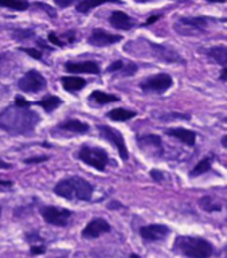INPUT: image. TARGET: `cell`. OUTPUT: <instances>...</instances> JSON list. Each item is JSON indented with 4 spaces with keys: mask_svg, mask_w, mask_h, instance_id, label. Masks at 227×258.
I'll list each match as a JSON object with an SVG mask.
<instances>
[{
    "mask_svg": "<svg viewBox=\"0 0 227 258\" xmlns=\"http://www.w3.org/2000/svg\"><path fill=\"white\" fill-rule=\"evenodd\" d=\"M62 104V100L59 98V97L57 96H53V94H50V96H46L43 100L38 101L37 105H39V106H42L43 108V110L47 113H51L54 112L55 109L59 106V105Z\"/></svg>",
    "mask_w": 227,
    "mask_h": 258,
    "instance_id": "obj_22",
    "label": "cell"
},
{
    "mask_svg": "<svg viewBox=\"0 0 227 258\" xmlns=\"http://www.w3.org/2000/svg\"><path fill=\"white\" fill-rule=\"evenodd\" d=\"M61 84L67 92H78L86 86V81L82 77H62Z\"/></svg>",
    "mask_w": 227,
    "mask_h": 258,
    "instance_id": "obj_20",
    "label": "cell"
},
{
    "mask_svg": "<svg viewBox=\"0 0 227 258\" xmlns=\"http://www.w3.org/2000/svg\"><path fill=\"white\" fill-rule=\"evenodd\" d=\"M222 145L224 147V148H227V135L222 137Z\"/></svg>",
    "mask_w": 227,
    "mask_h": 258,
    "instance_id": "obj_47",
    "label": "cell"
},
{
    "mask_svg": "<svg viewBox=\"0 0 227 258\" xmlns=\"http://www.w3.org/2000/svg\"><path fill=\"white\" fill-rule=\"evenodd\" d=\"M219 80H222V81H227V68H224L220 72V76H219Z\"/></svg>",
    "mask_w": 227,
    "mask_h": 258,
    "instance_id": "obj_44",
    "label": "cell"
},
{
    "mask_svg": "<svg viewBox=\"0 0 227 258\" xmlns=\"http://www.w3.org/2000/svg\"><path fill=\"white\" fill-rule=\"evenodd\" d=\"M55 195L69 201H90L93 195V185L80 176L62 179L54 187Z\"/></svg>",
    "mask_w": 227,
    "mask_h": 258,
    "instance_id": "obj_2",
    "label": "cell"
},
{
    "mask_svg": "<svg viewBox=\"0 0 227 258\" xmlns=\"http://www.w3.org/2000/svg\"><path fill=\"white\" fill-rule=\"evenodd\" d=\"M174 85V80L170 74L167 73H160L156 76H152L149 78H146L140 84V88L144 92L150 93H164L166 90L171 88Z\"/></svg>",
    "mask_w": 227,
    "mask_h": 258,
    "instance_id": "obj_8",
    "label": "cell"
},
{
    "mask_svg": "<svg viewBox=\"0 0 227 258\" xmlns=\"http://www.w3.org/2000/svg\"><path fill=\"white\" fill-rule=\"evenodd\" d=\"M49 42L51 44H55V46H58V47H63L65 46V42H63V39H61L59 36H58V34L55 31H51L49 34Z\"/></svg>",
    "mask_w": 227,
    "mask_h": 258,
    "instance_id": "obj_30",
    "label": "cell"
},
{
    "mask_svg": "<svg viewBox=\"0 0 227 258\" xmlns=\"http://www.w3.org/2000/svg\"><path fill=\"white\" fill-rule=\"evenodd\" d=\"M150 176H152V179L156 181L164 180V175H163L162 171H158V169H152V171H150Z\"/></svg>",
    "mask_w": 227,
    "mask_h": 258,
    "instance_id": "obj_36",
    "label": "cell"
},
{
    "mask_svg": "<svg viewBox=\"0 0 227 258\" xmlns=\"http://www.w3.org/2000/svg\"><path fill=\"white\" fill-rule=\"evenodd\" d=\"M58 128L63 129V131H69V132L78 133V135L89 132V125L80 120H75V118H67V120L58 125Z\"/></svg>",
    "mask_w": 227,
    "mask_h": 258,
    "instance_id": "obj_19",
    "label": "cell"
},
{
    "mask_svg": "<svg viewBox=\"0 0 227 258\" xmlns=\"http://www.w3.org/2000/svg\"><path fill=\"white\" fill-rule=\"evenodd\" d=\"M35 35V32L33 30H17V31H14L13 36L15 39L23 40V39H29V38H33Z\"/></svg>",
    "mask_w": 227,
    "mask_h": 258,
    "instance_id": "obj_29",
    "label": "cell"
},
{
    "mask_svg": "<svg viewBox=\"0 0 227 258\" xmlns=\"http://www.w3.org/2000/svg\"><path fill=\"white\" fill-rule=\"evenodd\" d=\"M174 250L187 258H210L214 247L204 238L179 235L174 242Z\"/></svg>",
    "mask_w": 227,
    "mask_h": 258,
    "instance_id": "obj_3",
    "label": "cell"
},
{
    "mask_svg": "<svg viewBox=\"0 0 227 258\" xmlns=\"http://www.w3.org/2000/svg\"><path fill=\"white\" fill-rule=\"evenodd\" d=\"M46 78L37 70H30L18 81V88L25 93H38L46 88Z\"/></svg>",
    "mask_w": 227,
    "mask_h": 258,
    "instance_id": "obj_6",
    "label": "cell"
},
{
    "mask_svg": "<svg viewBox=\"0 0 227 258\" xmlns=\"http://www.w3.org/2000/svg\"><path fill=\"white\" fill-rule=\"evenodd\" d=\"M206 54L210 59H212L216 64L224 66L227 64V47L226 46H214V47L206 48L204 50Z\"/></svg>",
    "mask_w": 227,
    "mask_h": 258,
    "instance_id": "obj_18",
    "label": "cell"
},
{
    "mask_svg": "<svg viewBox=\"0 0 227 258\" xmlns=\"http://www.w3.org/2000/svg\"><path fill=\"white\" fill-rule=\"evenodd\" d=\"M109 23L112 24V27L118 30H130L134 26L133 19L122 11L112 12L109 16Z\"/></svg>",
    "mask_w": 227,
    "mask_h": 258,
    "instance_id": "obj_16",
    "label": "cell"
},
{
    "mask_svg": "<svg viewBox=\"0 0 227 258\" xmlns=\"http://www.w3.org/2000/svg\"><path fill=\"white\" fill-rule=\"evenodd\" d=\"M38 6V7H41V8H45V11L47 12V14H49L50 16H53V18H55V12L53 11V8L51 7H49V6H47V4H45V3H39V2H38V3H35Z\"/></svg>",
    "mask_w": 227,
    "mask_h": 258,
    "instance_id": "obj_38",
    "label": "cell"
},
{
    "mask_svg": "<svg viewBox=\"0 0 227 258\" xmlns=\"http://www.w3.org/2000/svg\"><path fill=\"white\" fill-rule=\"evenodd\" d=\"M0 7L10 8L14 11H26L29 10L30 3L26 0H0Z\"/></svg>",
    "mask_w": 227,
    "mask_h": 258,
    "instance_id": "obj_25",
    "label": "cell"
},
{
    "mask_svg": "<svg viewBox=\"0 0 227 258\" xmlns=\"http://www.w3.org/2000/svg\"><path fill=\"white\" fill-rule=\"evenodd\" d=\"M106 116L109 117L112 121H128L136 116V112L129 110V109L117 108V109H112L110 112H108Z\"/></svg>",
    "mask_w": 227,
    "mask_h": 258,
    "instance_id": "obj_21",
    "label": "cell"
},
{
    "mask_svg": "<svg viewBox=\"0 0 227 258\" xmlns=\"http://www.w3.org/2000/svg\"><path fill=\"white\" fill-rule=\"evenodd\" d=\"M121 72L122 76H133L134 73L137 72V66L134 63H132V62H129V63H126L125 66H124V69H122Z\"/></svg>",
    "mask_w": 227,
    "mask_h": 258,
    "instance_id": "obj_33",
    "label": "cell"
},
{
    "mask_svg": "<svg viewBox=\"0 0 227 258\" xmlns=\"http://www.w3.org/2000/svg\"><path fill=\"white\" fill-rule=\"evenodd\" d=\"M166 135L175 137L179 141H182L183 144L190 145V147L195 145V141H196V133L186 128H170L166 131Z\"/></svg>",
    "mask_w": 227,
    "mask_h": 258,
    "instance_id": "obj_15",
    "label": "cell"
},
{
    "mask_svg": "<svg viewBox=\"0 0 227 258\" xmlns=\"http://www.w3.org/2000/svg\"><path fill=\"white\" fill-rule=\"evenodd\" d=\"M199 206H200V209L207 211V213H219V211H222V205L216 203L211 197H203L199 201Z\"/></svg>",
    "mask_w": 227,
    "mask_h": 258,
    "instance_id": "obj_24",
    "label": "cell"
},
{
    "mask_svg": "<svg viewBox=\"0 0 227 258\" xmlns=\"http://www.w3.org/2000/svg\"><path fill=\"white\" fill-rule=\"evenodd\" d=\"M108 207L112 210H114V209H122L124 206H122L120 202H110V205H108Z\"/></svg>",
    "mask_w": 227,
    "mask_h": 258,
    "instance_id": "obj_42",
    "label": "cell"
},
{
    "mask_svg": "<svg viewBox=\"0 0 227 258\" xmlns=\"http://www.w3.org/2000/svg\"><path fill=\"white\" fill-rule=\"evenodd\" d=\"M178 32H182L184 34L186 30H195V31H203L204 28L207 27V20L206 18H200V16H192V18H180L178 20V23L175 24V27Z\"/></svg>",
    "mask_w": 227,
    "mask_h": 258,
    "instance_id": "obj_14",
    "label": "cell"
},
{
    "mask_svg": "<svg viewBox=\"0 0 227 258\" xmlns=\"http://www.w3.org/2000/svg\"><path fill=\"white\" fill-rule=\"evenodd\" d=\"M15 105H17V106H19V108L30 109V106H31V102L26 101L23 97H17V98H15Z\"/></svg>",
    "mask_w": 227,
    "mask_h": 258,
    "instance_id": "obj_35",
    "label": "cell"
},
{
    "mask_svg": "<svg viewBox=\"0 0 227 258\" xmlns=\"http://www.w3.org/2000/svg\"><path fill=\"white\" fill-rule=\"evenodd\" d=\"M137 143L141 149L149 148L150 151H154L155 155H158V156H162L163 155L162 140L156 135H148V136L138 137Z\"/></svg>",
    "mask_w": 227,
    "mask_h": 258,
    "instance_id": "obj_17",
    "label": "cell"
},
{
    "mask_svg": "<svg viewBox=\"0 0 227 258\" xmlns=\"http://www.w3.org/2000/svg\"><path fill=\"white\" fill-rule=\"evenodd\" d=\"M39 211L47 223L54 226H61V227L67 225V222L73 214L70 210L55 207V206H41Z\"/></svg>",
    "mask_w": 227,
    "mask_h": 258,
    "instance_id": "obj_5",
    "label": "cell"
},
{
    "mask_svg": "<svg viewBox=\"0 0 227 258\" xmlns=\"http://www.w3.org/2000/svg\"><path fill=\"white\" fill-rule=\"evenodd\" d=\"M125 63L122 62V60H114L113 63H110V66L106 69V72L108 73H116V72H121L122 69H124Z\"/></svg>",
    "mask_w": 227,
    "mask_h": 258,
    "instance_id": "obj_32",
    "label": "cell"
},
{
    "mask_svg": "<svg viewBox=\"0 0 227 258\" xmlns=\"http://www.w3.org/2000/svg\"><path fill=\"white\" fill-rule=\"evenodd\" d=\"M0 215H2V206H0Z\"/></svg>",
    "mask_w": 227,
    "mask_h": 258,
    "instance_id": "obj_50",
    "label": "cell"
},
{
    "mask_svg": "<svg viewBox=\"0 0 227 258\" xmlns=\"http://www.w3.org/2000/svg\"><path fill=\"white\" fill-rule=\"evenodd\" d=\"M220 22H226L227 23V18H224V19H220Z\"/></svg>",
    "mask_w": 227,
    "mask_h": 258,
    "instance_id": "obj_49",
    "label": "cell"
},
{
    "mask_svg": "<svg viewBox=\"0 0 227 258\" xmlns=\"http://www.w3.org/2000/svg\"><path fill=\"white\" fill-rule=\"evenodd\" d=\"M55 4H57L58 7L65 8V7H69V6H71V4H73V2H59V0H57V2H55Z\"/></svg>",
    "mask_w": 227,
    "mask_h": 258,
    "instance_id": "obj_43",
    "label": "cell"
},
{
    "mask_svg": "<svg viewBox=\"0 0 227 258\" xmlns=\"http://www.w3.org/2000/svg\"><path fill=\"white\" fill-rule=\"evenodd\" d=\"M41 117L31 109L10 105L0 112V129L10 135H29Z\"/></svg>",
    "mask_w": 227,
    "mask_h": 258,
    "instance_id": "obj_1",
    "label": "cell"
},
{
    "mask_svg": "<svg viewBox=\"0 0 227 258\" xmlns=\"http://www.w3.org/2000/svg\"><path fill=\"white\" fill-rule=\"evenodd\" d=\"M57 258H66V257H57Z\"/></svg>",
    "mask_w": 227,
    "mask_h": 258,
    "instance_id": "obj_51",
    "label": "cell"
},
{
    "mask_svg": "<svg viewBox=\"0 0 227 258\" xmlns=\"http://www.w3.org/2000/svg\"><path fill=\"white\" fill-rule=\"evenodd\" d=\"M49 160V156H37V157H29L26 159V164H37V163H43V161Z\"/></svg>",
    "mask_w": 227,
    "mask_h": 258,
    "instance_id": "obj_34",
    "label": "cell"
},
{
    "mask_svg": "<svg viewBox=\"0 0 227 258\" xmlns=\"http://www.w3.org/2000/svg\"><path fill=\"white\" fill-rule=\"evenodd\" d=\"M168 234H170V229L166 225H162V223H152V225L142 226L140 229L141 238L148 242L162 241Z\"/></svg>",
    "mask_w": 227,
    "mask_h": 258,
    "instance_id": "obj_10",
    "label": "cell"
},
{
    "mask_svg": "<svg viewBox=\"0 0 227 258\" xmlns=\"http://www.w3.org/2000/svg\"><path fill=\"white\" fill-rule=\"evenodd\" d=\"M30 251H31V254H33V255H37V254H43L46 251V247L43 245L31 246V250H30Z\"/></svg>",
    "mask_w": 227,
    "mask_h": 258,
    "instance_id": "obj_37",
    "label": "cell"
},
{
    "mask_svg": "<svg viewBox=\"0 0 227 258\" xmlns=\"http://www.w3.org/2000/svg\"><path fill=\"white\" fill-rule=\"evenodd\" d=\"M110 225L105 219L102 218H96L93 221H90L86 227L82 230V237L88 238V239H93V238L100 237L101 234L109 233Z\"/></svg>",
    "mask_w": 227,
    "mask_h": 258,
    "instance_id": "obj_11",
    "label": "cell"
},
{
    "mask_svg": "<svg viewBox=\"0 0 227 258\" xmlns=\"http://www.w3.org/2000/svg\"><path fill=\"white\" fill-rule=\"evenodd\" d=\"M129 258H140V255H137V254H130Z\"/></svg>",
    "mask_w": 227,
    "mask_h": 258,
    "instance_id": "obj_48",
    "label": "cell"
},
{
    "mask_svg": "<svg viewBox=\"0 0 227 258\" xmlns=\"http://www.w3.org/2000/svg\"><path fill=\"white\" fill-rule=\"evenodd\" d=\"M104 4V2H94V0H82V2H78L77 6H75V10H77L80 14H86L89 12L90 10L98 7Z\"/></svg>",
    "mask_w": 227,
    "mask_h": 258,
    "instance_id": "obj_27",
    "label": "cell"
},
{
    "mask_svg": "<svg viewBox=\"0 0 227 258\" xmlns=\"http://www.w3.org/2000/svg\"><path fill=\"white\" fill-rule=\"evenodd\" d=\"M160 18H162V16H160V15L150 16V18H148V19H146V22H145V23H144V26H149V24H154L155 22L160 19Z\"/></svg>",
    "mask_w": 227,
    "mask_h": 258,
    "instance_id": "obj_41",
    "label": "cell"
},
{
    "mask_svg": "<svg viewBox=\"0 0 227 258\" xmlns=\"http://www.w3.org/2000/svg\"><path fill=\"white\" fill-rule=\"evenodd\" d=\"M26 239L29 242H42V238L38 235V234L33 233V234H27V237H26Z\"/></svg>",
    "mask_w": 227,
    "mask_h": 258,
    "instance_id": "obj_39",
    "label": "cell"
},
{
    "mask_svg": "<svg viewBox=\"0 0 227 258\" xmlns=\"http://www.w3.org/2000/svg\"><path fill=\"white\" fill-rule=\"evenodd\" d=\"M6 59H7V55H6V54H0V70H2V68H3Z\"/></svg>",
    "mask_w": 227,
    "mask_h": 258,
    "instance_id": "obj_45",
    "label": "cell"
},
{
    "mask_svg": "<svg viewBox=\"0 0 227 258\" xmlns=\"http://www.w3.org/2000/svg\"><path fill=\"white\" fill-rule=\"evenodd\" d=\"M98 132H100L101 137H104L105 140L109 141L110 144H113L116 147L122 160H128L129 153H128V148L125 145V140H124V136L118 132L117 129L110 128L108 125H98Z\"/></svg>",
    "mask_w": 227,
    "mask_h": 258,
    "instance_id": "obj_7",
    "label": "cell"
},
{
    "mask_svg": "<svg viewBox=\"0 0 227 258\" xmlns=\"http://www.w3.org/2000/svg\"><path fill=\"white\" fill-rule=\"evenodd\" d=\"M158 118L162 121L190 120V116L188 114H183V113H170V114H160V117H158Z\"/></svg>",
    "mask_w": 227,
    "mask_h": 258,
    "instance_id": "obj_28",
    "label": "cell"
},
{
    "mask_svg": "<svg viewBox=\"0 0 227 258\" xmlns=\"http://www.w3.org/2000/svg\"><path fill=\"white\" fill-rule=\"evenodd\" d=\"M13 165L9 164V163H5L3 160H0V168H11Z\"/></svg>",
    "mask_w": 227,
    "mask_h": 258,
    "instance_id": "obj_46",
    "label": "cell"
},
{
    "mask_svg": "<svg viewBox=\"0 0 227 258\" xmlns=\"http://www.w3.org/2000/svg\"><path fill=\"white\" fill-rule=\"evenodd\" d=\"M211 169V159L210 157H204L203 160H200L198 164L195 165L194 169L190 172L191 177H196L199 175H203V173L208 172Z\"/></svg>",
    "mask_w": 227,
    "mask_h": 258,
    "instance_id": "obj_26",
    "label": "cell"
},
{
    "mask_svg": "<svg viewBox=\"0 0 227 258\" xmlns=\"http://www.w3.org/2000/svg\"><path fill=\"white\" fill-rule=\"evenodd\" d=\"M122 39L121 35H116V34H109L105 30L101 28H94L92 34L88 38V43L94 47H106L110 44H114Z\"/></svg>",
    "mask_w": 227,
    "mask_h": 258,
    "instance_id": "obj_9",
    "label": "cell"
},
{
    "mask_svg": "<svg viewBox=\"0 0 227 258\" xmlns=\"http://www.w3.org/2000/svg\"><path fill=\"white\" fill-rule=\"evenodd\" d=\"M146 44L152 48V52L155 54V56L160 60H166V62H170V63L171 62H183L184 63V59L180 55H178L174 50H171V48L166 47L163 44L154 43L150 40H146Z\"/></svg>",
    "mask_w": 227,
    "mask_h": 258,
    "instance_id": "obj_12",
    "label": "cell"
},
{
    "mask_svg": "<svg viewBox=\"0 0 227 258\" xmlns=\"http://www.w3.org/2000/svg\"><path fill=\"white\" fill-rule=\"evenodd\" d=\"M78 157L85 164L90 165L98 171H104L109 161V156L105 149L100 148V147H89V145L81 147L80 152H78Z\"/></svg>",
    "mask_w": 227,
    "mask_h": 258,
    "instance_id": "obj_4",
    "label": "cell"
},
{
    "mask_svg": "<svg viewBox=\"0 0 227 258\" xmlns=\"http://www.w3.org/2000/svg\"><path fill=\"white\" fill-rule=\"evenodd\" d=\"M89 100L96 101L97 104H109V102H114V101H120V98L117 96H114V94L100 92V90H94L90 94Z\"/></svg>",
    "mask_w": 227,
    "mask_h": 258,
    "instance_id": "obj_23",
    "label": "cell"
},
{
    "mask_svg": "<svg viewBox=\"0 0 227 258\" xmlns=\"http://www.w3.org/2000/svg\"><path fill=\"white\" fill-rule=\"evenodd\" d=\"M13 187V181L11 180H0V191H5L7 188Z\"/></svg>",
    "mask_w": 227,
    "mask_h": 258,
    "instance_id": "obj_40",
    "label": "cell"
},
{
    "mask_svg": "<svg viewBox=\"0 0 227 258\" xmlns=\"http://www.w3.org/2000/svg\"><path fill=\"white\" fill-rule=\"evenodd\" d=\"M21 51H25L27 52L30 56H33V58H35V59H39L41 60L42 58H43V54H42V51H39V50H37V48H29V47H21L19 48Z\"/></svg>",
    "mask_w": 227,
    "mask_h": 258,
    "instance_id": "obj_31",
    "label": "cell"
},
{
    "mask_svg": "<svg viewBox=\"0 0 227 258\" xmlns=\"http://www.w3.org/2000/svg\"><path fill=\"white\" fill-rule=\"evenodd\" d=\"M65 70L67 73H73V74H81V73L100 74V66H98L97 62H93V60H85V62H66Z\"/></svg>",
    "mask_w": 227,
    "mask_h": 258,
    "instance_id": "obj_13",
    "label": "cell"
}]
</instances>
